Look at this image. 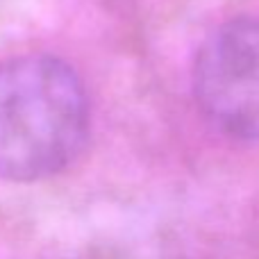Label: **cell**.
Returning <instances> with one entry per match:
<instances>
[{"label":"cell","instance_id":"obj_1","mask_svg":"<svg viewBox=\"0 0 259 259\" xmlns=\"http://www.w3.org/2000/svg\"><path fill=\"white\" fill-rule=\"evenodd\" d=\"M91 105L84 82L55 55L0 62V180L39 182L84 148Z\"/></svg>","mask_w":259,"mask_h":259},{"label":"cell","instance_id":"obj_2","mask_svg":"<svg viewBox=\"0 0 259 259\" xmlns=\"http://www.w3.org/2000/svg\"><path fill=\"white\" fill-rule=\"evenodd\" d=\"M193 96L223 134L259 141V18L221 23L193 59Z\"/></svg>","mask_w":259,"mask_h":259}]
</instances>
